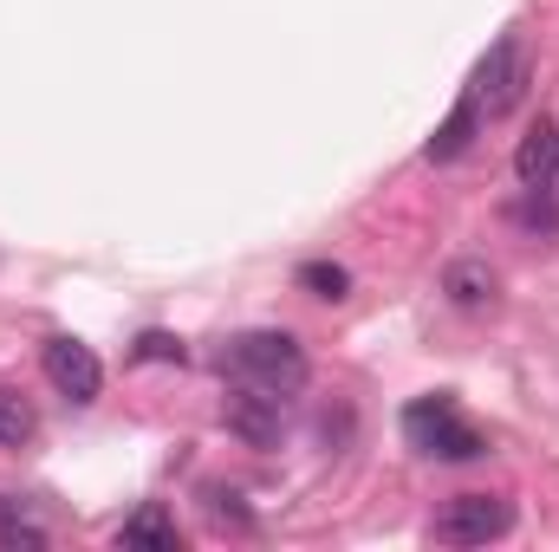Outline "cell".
<instances>
[{
	"mask_svg": "<svg viewBox=\"0 0 559 552\" xmlns=\"http://www.w3.org/2000/svg\"><path fill=\"white\" fill-rule=\"evenodd\" d=\"M468 98L481 105V118H508L527 98V46H521V33H501L488 46V59L468 79Z\"/></svg>",
	"mask_w": 559,
	"mask_h": 552,
	"instance_id": "obj_3",
	"label": "cell"
},
{
	"mask_svg": "<svg viewBox=\"0 0 559 552\" xmlns=\"http://www.w3.org/2000/svg\"><path fill=\"white\" fill-rule=\"evenodd\" d=\"M442 292H449L455 305H468V312H475V305H488V299H495V267H488V261H455V267L442 274Z\"/></svg>",
	"mask_w": 559,
	"mask_h": 552,
	"instance_id": "obj_10",
	"label": "cell"
},
{
	"mask_svg": "<svg viewBox=\"0 0 559 552\" xmlns=\"http://www.w3.org/2000/svg\"><path fill=\"white\" fill-rule=\"evenodd\" d=\"M222 371L235 384H254V391H274V397H293L306 391L312 364H306V345L293 332H241L228 351H222Z\"/></svg>",
	"mask_w": 559,
	"mask_h": 552,
	"instance_id": "obj_1",
	"label": "cell"
},
{
	"mask_svg": "<svg viewBox=\"0 0 559 552\" xmlns=\"http://www.w3.org/2000/svg\"><path fill=\"white\" fill-rule=\"evenodd\" d=\"M514 221L534 228V235H559V208L547 202V189H527V202L514 208Z\"/></svg>",
	"mask_w": 559,
	"mask_h": 552,
	"instance_id": "obj_13",
	"label": "cell"
},
{
	"mask_svg": "<svg viewBox=\"0 0 559 552\" xmlns=\"http://www.w3.org/2000/svg\"><path fill=\"white\" fill-rule=\"evenodd\" d=\"M514 176H521V189H547L559 176V124L554 118H540L527 137H521V149H514Z\"/></svg>",
	"mask_w": 559,
	"mask_h": 552,
	"instance_id": "obj_7",
	"label": "cell"
},
{
	"mask_svg": "<svg viewBox=\"0 0 559 552\" xmlns=\"http://www.w3.org/2000/svg\"><path fill=\"white\" fill-rule=\"evenodd\" d=\"M442 547H488V540H508L514 533V501L508 494H455L436 527H429Z\"/></svg>",
	"mask_w": 559,
	"mask_h": 552,
	"instance_id": "obj_4",
	"label": "cell"
},
{
	"mask_svg": "<svg viewBox=\"0 0 559 552\" xmlns=\"http://www.w3.org/2000/svg\"><path fill=\"white\" fill-rule=\"evenodd\" d=\"M209 514H215V520H228V527H248V507H241L235 494H209Z\"/></svg>",
	"mask_w": 559,
	"mask_h": 552,
	"instance_id": "obj_16",
	"label": "cell"
},
{
	"mask_svg": "<svg viewBox=\"0 0 559 552\" xmlns=\"http://www.w3.org/2000/svg\"><path fill=\"white\" fill-rule=\"evenodd\" d=\"M404 442L417 455H429V461H475V455H488V435L455 410V397H417L404 410Z\"/></svg>",
	"mask_w": 559,
	"mask_h": 552,
	"instance_id": "obj_2",
	"label": "cell"
},
{
	"mask_svg": "<svg viewBox=\"0 0 559 552\" xmlns=\"http://www.w3.org/2000/svg\"><path fill=\"white\" fill-rule=\"evenodd\" d=\"M46 377H52V391L72 397V404H98V391H105V364H98V351L79 345V338H52V345H46Z\"/></svg>",
	"mask_w": 559,
	"mask_h": 552,
	"instance_id": "obj_5",
	"label": "cell"
},
{
	"mask_svg": "<svg viewBox=\"0 0 559 552\" xmlns=\"http://www.w3.org/2000/svg\"><path fill=\"white\" fill-rule=\"evenodd\" d=\"M138 358L143 364H182V338H169V332H143Z\"/></svg>",
	"mask_w": 559,
	"mask_h": 552,
	"instance_id": "obj_15",
	"label": "cell"
},
{
	"mask_svg": "<svg viewBox=\"0 0 559 552\" xmlns=\"http://www.w3.org/2000/svg\"><path fill=\"white\" fill-rule=\"evenodd\" d=\"M118 547H150V552H176L182 547V533H176V520L150 501V507H138L124 527H118Z\"/></svg>",
	"mask_w": 559,
	"mask_h": 552,
	"instance_id": "obj_9",
	"label": "cell"
},
{
	"mask_svg": "<svg viewBox=\"0 0 559 552\" xmlns=\"http://www.w3.org/2000/svg\"><path fill=\"white\" fill-rule=\"evenodd\" d=\"M481 124H488V118H481V105L462 92V98H455V111H449V118L436 124V137H429V163H455V156L475 143V131H481Z\"/></svg>",
	"mask_w": 559,
	"mask_h": 552,
	"instance_id": "obj_8",
	"label": "cell"
},
{
	"mask_svg": "<svg viewBox=\"0 0 559 552\" xmlns=\"http://www.w3.org/2000/svg\"><path fill=\"white\" fill-rule=\"evenodd\" d=\"M293 279H299V292H312V299H345V292H352V274H345L338 261H306Z\"/></svg>",
	"mask_w": 559,
	"mask_h": 552,
	"instance_id": "obj_11",
	"label": "cell"
},
{
	"mask_svg": "<svg viewBox=\"0 0 559 552\" xmlns=\"http://www.w3.org/2000/svg\"><path fill=\"white\" fill-rule=\"evenodd\" d=\"M33 442V404L20 391H0V448H20Z\"/></svg>",
	"mask_w": 559,
	"mask_h": 552,
	"instance_id": "obj_12",
	"label": "cell"
},
{
	"mask_svg": "<svg viewBox=\"0 0 559 552\" xmlns=\"http://www.w3.org/2000/svg\"><path fill=\"white\" fill-rule=\"evenodd\" d=\"M46 547V527H33V520H13V514H0V552H39Z\"/></svg>",
	"mask_w": 559,
	"mask_h": 552,
	"instance_id": "obj_14",
	"label": "cell"
},
{
	"mask_svg": "<svg viewBox=\"0 0 559 552\" xmlns=\"http://www.w3.org/2000/svg\"><path fill=\"white\" fill-rule=\"evenodd\" d=\"M280 404L274 391H254V384H235L228 391V404H222V422L248 442V448H274L280 442Z\"/></svg>",
	"mask_w": 559,
	"mask_h": 552,
	"instance_id": "obj_6",
	"label": "cell"
}]
</instances>
